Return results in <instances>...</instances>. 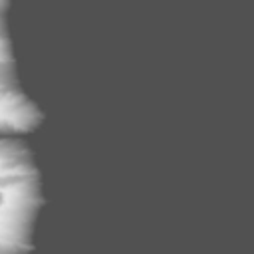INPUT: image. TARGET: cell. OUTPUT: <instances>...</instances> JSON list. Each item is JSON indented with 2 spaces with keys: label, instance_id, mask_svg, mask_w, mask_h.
<instances>
[{
  "label": "cell",
  "instance_id": "cell-1",
  "mask_svg": "<svg viewBox=\"0 0 254 254\" xmlns=\"http://www.w3.org/2000/svg\"><path fill=\"white\" fill-rule=\"evenodd\" d=\"M2 202H4V194L0 192V206H2Z\"/></svg>",
  "mask_w": 254,
  "mask_h": 254
}]
</instances>
